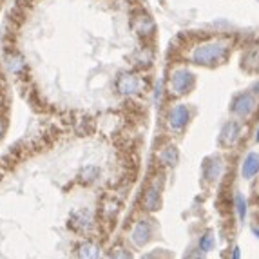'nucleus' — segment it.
<instances>
[{
    "label": "nucleus",
    "mask_w": 259,
    "mask_h": 259,
    "mask_svg": "<svg viewBox=\"0 0 259 259\" xmlns=\"http://www.w3.org/2000/svg\"><path fill=\"white\" fill-rule=\"evenodd\" d=\"M203 170H205L207 180H216V178L221 174V161L214 160V161H210V163L207 161V163L203 165Z\"/></svg>",
    "instance_id": "2eb2a0df"
},
{
    "label": "nucleus",
    "mask_w": 259,
    "mask_h": 259,
    "mask_svg": "<svg viewBox=\"0 0 259 259\" xmlns=\"http://www.w3.org/2000/svg\"><path fill=\"white\" fill-rule=\"evenodd\" d=\"M241 172H243V178H246V180H250V178H254L255 174L259 172V154L257 152L246 154V158L243 160Z\"/></svg>",
    "instance_id": "1a4fd4ad"
},
{
    "label": "nucleus",
    "mask_w": 259,
    "mask_h": 259,
    "mask_svg": "<svg viewBox=\"0 0 259 259\" xmlns=\"http://www.w3.org/2000/svg\"><path fill=\"white\" fill-rule=\"evenodd\" d=\"M158 2H160V4H161V6H163V4H165V0H158Z\"/></svg>",
    "instance_id": "bb28decb"
},
{
    "label": "nucleus",
    "mask_w": 259,
    "mask_h": 259,
    "mask_svg": "<svg viewBox=\"0 0 259 259\" xmlns=\"http://www.w3.org/2000/svg\"><path fill=\"white\" fill-rule=\"evenodd\" d=\"M254 93H255V95H259V82L254 85Z\"/></svg>",
    "instance_id": "b1692460"
},
{
    "label": "nucleus",
    "mask_w": 259,
    "mask_h": 259,
    "mask_svg": "<svg viewBox=\"0 0 259 259\" xmlns=\"http://www.w3.org/2000/svg\"><path fill=\"white\" fill-rule=\"evenodd\" d=\"M189 120H190V109L183 104L174 105V107L170 109V112H168V125H170L172 131H176V133L185 129Z\"/></svg>",
    "instance_id": "0eeeda50"
},
{
    "label": "nucleus",
    "mask_w": 259,
    "mask_h": 259,
    "mask_svg": "<svg viewBox=\"0 0 259 259\" xmlns=\"http://www.w3.org/2000/svg\"><path fill=\"white\" fill-rule=\"evenodd\" d=\"M96 176H98V168L96 167H85L80 172V178H82L83 183H93L96 180Z\"/></svg>",
    "instance_id": "f3484780"
},
{
    "label": "nucleus",
    "mask_w": 259,
    "mask_h": 259,
    "mask_svg": "<svg viewBox=\"0 0 259 259\" xmlns=\"http://www.w3.org/2000/svg\"><path fill=\"white\" fill-rule=\"evenodd\" d=\"M178 160H180V152H178V149L174 147V145H167V147L160 152V161H161V163L174 167V165L178 163Z\"/></svg>",
    "instance_id": "ddd939ff"
},
{
    "label": "nucleus",
    "mask_w": 259,
    "mask_h": 259,
    "mask_svg": "<svg viewBox=\"0 0 259 259\" xmlns=\"http://www.w3.org/2000/svg\"><path fill=\"white\" fill-rule=\"evenodd\" d=\"M214 245H216V241H214V236H212V234H205L203 238L199 239V248H201L203 252L212 250Z\"/></svg>",
    "instance_id": "a211bd4d"
},
{
    "label": "nucleus",
    "mask_w": 259,
    "mask_h": 259,
    "mask_svg": "<svg viewBox=\"0 0 259 259\" xmlns=\"http://www.w3.org/2000/svg\"><path fill=\"white\" fill-rule=\"evenodd\" d=\"M143 205H145L147 210H156V208L160 207V189H158V187H151V189L145 192Z\"/></svg>",
    "instance_id": "f8f14e48"
},
{
    "label": "nucleus",
    "mask_w": 259,
    "mask_h": 259,
    "mask_svg": "<svg viewBox=\"0 0 259 259\" xmlns=\"http://www.w3.org/2000/svg\"><path fill=\"white\" fill-rule=\"evenodd\" d=\"M239 133H241V127H239L238 121L225 123V127L221 129V134H220V143L223 147H230V145H234L236 140L239 138Z\"/></svg>",
    "instance_id": "6e6552de"
},
{
    "label": "nucleus",
    "mask_w": 259,
    "mask_h": 259,
    "mask_svg": "<svg viewBox=\"0 0 259 259\" xmlns=\"http://www.w3.org/2000/svg\"><path fill=\"white\" fill-rule=\"evenodd\" d=\"M232 259H239V248H236V250H234V255H232Z\"/></svg>",
    "instance_id": "5701e85b"
},
{
    "label": "nucleus",
    "mask_w": 259,
    "mask_h": 259,
    "mask_svg": "<svg viewBox=\"0 0 259 259\" xmlns=\"http://www.w3.org/2000/svg\"><path fill=\"white\" fill-rule=\"evenodd\" d=\"M111 259H133V257H131V254H127V252H116Z\"/></svg>",
    "instance_id": "412c9836"
},
{
    "label": "nucleus",
    "mask_w": 259,
    "mask_h": 259,
    "mask_svg": "<svg viewBox=\"0 0 259 259\" xmlns=\"http://www.w3.org/2000/svg\"><path fill=\"white\" fill-rule=\"evenodd\" d=\"M4 65L6 69L15 76L22 78L27 74V62L17 49H6L4 53Z\"/></svg>",
    "instance_id": "39448f33"
},
{
    "label": "nucleus",
    "mask_w": 259,
    "mask_h": 259,
    "mask_svg": "<svg viewBox=\"0 0 259 259\" xmlns=\"http://www.w3.org/2000/svg\"><path fill=\"white\" fill-rule=\"evenodd\" d=\"M236 208H238L239 220H245L246 218V201H245V198H243V194H236Z\"/></svg>",
    "instance_id": "6ab92c4d"
},
{
    "label": "nucleus",
    "mask_w": 259,
    "mask_h": 259,
    "mask_svg": "<svg viewBox=\"0 0 259 259\" xmlns=\"http://www.w3.org/2000/svg\"><path fill=\"white\" fill-rule=\"evenodd\" d=\"M185 259H205V254H203V250H201V252L192 250V252H189V254L185 255Z\"/></svg>",
    "instance_id": "aec40b11"
},
{
    "label": "nucleus",
    "mask_w": 259,
    "mask_h": 259,
    "mask_svg": "<svg viewBox=\"0 0 259 259\" xmlns=\"http://www.w3.org/2000/svg\"><path fill=\"white\" fill-rule=\"evenodd\" d=\"M196 85V74L187 67H180V69L172 71L170 80H168L167 91L170 96L178 98V96L189 95Z\"/></svg>",
    "instance_id": "f03ea898"
},
{
    "label": "nucleus",
    "mask_w": 259,
    "mask_h": 259,
    "mask_svg": "<svg viewBox=\"0 0 259 259\" xmlns=\"http://www.w3.org/2000/svg\"><path fill=\"white\" fill-rule=\"evenodd\" d=\"M252 230H254V234H255V236H257V238H259V229H252Z\"/></svg>",
    "instance_id": "a878e982"
},
{
    "label": "nucleus",
    "mask_w": 259,
    "mask_h": 259,
    "mask_svg": "<svg viewBox=\"0 0 259 259\" xmlns=\"http://www.w3.org/2000/svg\"><path fill=\"white\" fill-rule=\"evenodd\" d=\"M230 46L223 40L198 44L189 55V60L201 67H220L229 60Z\"/></svg>",
    "instance_id": "f257e3e1"
},
{
    "label": "nucleus",
    "mask_w": 259,
    "mask_h": 259,
    "mask_svg": "<svg viewBox=\"0 0 259 259\" xmlns=\"http://www.w3.org/2000/svg\"><path fill=\"white\" fill-rule=\"evenodd\" d=\"M80 254H82V259H98V246L91 245V243H87V245L82 246V250H80Z\"/></svg>",
    "instance_id": "dca6fc26"
},
{
    "label": "nucleus",
    "mask_w": 259,
    "mask_h": 259,
    "mask_svg": "<svg viewBox=\"0 0 259 259\" xmlns=\"http://www.w3.org/2000/svg\"><path fill=\"white\" fill-rule=\"evenodd\" d=\"M255 96L252 93H239L236 98L232 100V112L239 118H248L255 109Z\"/></svg>",
    "instance_id": "423d86ee"
},
{
    "label": "nucleus",
    "mask_w": 259,
    "mask_h": 259,
    "mask_svg": "<svg viewBox=\"0 0 259 259\" xmlns=\"http://www.w3.org/2000/svg\"><path fill=\"white\" fill-rule=\"evenodd\" d=\"M134 64L138 65L140 69H147L149 65L152 64V49L142 48L136 55H134Z\"/></svg>",
    "instance_id": "4468645a"
},
{
    "label": "nucleus",
    "mask_w": 259,
    "mask_h": 259,
    "mask_svg": "<svg viewBox=\"0 0 259 259\" xmlns=\"http://www.w3.org/2000/svg\"><path fill=\"white\" fill-rule=\"evenodd\" d=\"M133 239L136 245H145L151 239V227L147 221H140L133 232Z\"/></svg>",
    "instance_id": "9b49d317"
},
{
    "label": "nucleus",
    "mask_w": 259,
    "mask_h": 259,
    "mask_svg": "<svg viewBox=\"0 0 259 259\" xmlns=\"http://www.w3.org/2000/svg\"><path fill=\"white\" fill-rule=\"evenodd\" d=\"M131 27L136 35L140 36L142 40L152 38L156 33V22L151 15L147 13H136L131 20Z\"/></svg>",
    "instance_id": "20e7f679"
},
{
    "label": "nucleus",
    "mask_w": 259,
    "mask_h": 259,
    "mask_svg": "<svg viewBox=\"0 0 259 259\" xmlns=\"http://www.w3.org/2000/svg\"><path fill=\"white\" fill-rule=\"evenodd\" d=\"M241 65L246 71H250V73H254V71L259 69V48L257 46L246 49V53L243 55Z\"/></svg>",
    "instance_id": "9d476101"
},
{
    "label": "nucleus",
    "mask_w": 259,
    "mask_h": 259,
    "mask_svg": "<svg viewBox=\"0 0 259 259\" xmlns=\"http://www.w3.org/2000/svg\"><path fill=\"white\" fill-rule=\"evenodd\" d=\"M116 91L123 96H134L138 93H143V80L140 74L131 73V71H123L116 76Z\"/></svg>",
    "instance_id": "7ed1b4c3"
},
{
    "label": "nucleus",
    "mask_w": 259,
    "mask_h": 259,
    "mask_svg": "<svg viewBox=\"0 0 259 259\" xmlns=\"http://www.w3.org/2000/svg\"><path fill=\"white\" fill-rule=\"evenodd\" d=\"M2 133H4V120L0 118V136H2Z\"/></svg>",
    "instance_id": "4be33fe9"
},
{
    "label": "nucleus",
    "mask_w": 259,
    "mask_h": 259,
    "mask_svg": "<svg viewBox=\"0 0 259 259\" xmlns=\"http://www.w3.org/2000/svg\"><path fill=\"white\" fill-rule=\"evenodd\" d=\"M255 142L259 143V127H257V133H255Z\"/></svg>",
    "instance_id": "393cba45"
},
{
    "label": "nucleus",
    "mask_w": 259,
    "mask_h": 259,
    "mask_svg": "<svg viewBox=\"0 0 259 259\" xmlns=\"http://www.w3.org/2000/svg\"><path fill=\"white\" fill-rule=\"evenodd\" d=\"M257 2H259V0H257Z\"/></svg>",
    "instance_id": "cd10ccee"
}]
</instances>
